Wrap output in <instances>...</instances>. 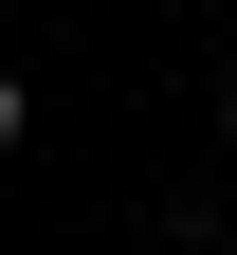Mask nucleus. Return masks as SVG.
Here are the masks:
<instances>
[{"mask_svg":"<svg viewBox=\"0 0 237 255\" xmlns=\"http://www.w3.org/2000/svg\"><path fill=\"white\" fill-rule=\"evenodd\" d=\"M219 146H237V91H219Z\"/></svg>","mask_w":237,"mask_h":255,"instance_id":"2","label":"nucleus"},{"mask_svg":"<svg viewBox=\"0 0 237 255\" xmlns=\"http://www.w3.org/2000/svg\"><path fill=\"white\" fill-rule=\"evenodd\" d=\"M18 128H37V110H18V73H0V164H18Z\"/></svg>","mask_w":237,"mask_h":255,"instance_id":"1","label":"nucleus"}]
</instances>
